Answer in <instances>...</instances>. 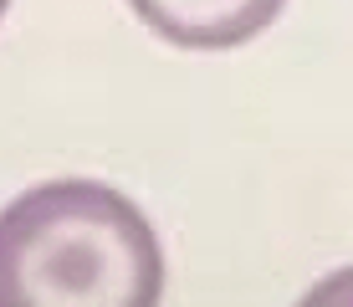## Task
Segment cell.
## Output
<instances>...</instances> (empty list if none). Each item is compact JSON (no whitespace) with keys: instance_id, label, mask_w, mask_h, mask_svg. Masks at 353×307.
I'll use <instances>...</instances> for the list:
<instances>
[{"instance_id":"obj_1","label":"cell","mask_w":353,"mask_h":307,"mask_svg":"<svg viewBox=\"0 0 353 307\" xmlns=\"http://www.w3.org/2000/svg\"><path fill=\"white\" fill-rule=\"evenodd\" d=\"M164 251L97 179H46L0 210V307H154Z\"/></svg>"},{"instance_id":"obj_2","label":"cell","mask_w":353,"mask_h":307,"mask_svg":"<svg viewBox=\"0 0 353 307\" xmlns=\"http://www.w3.org/2000/svg\"><path fill=\"white\" fill-rule=\"evenodd\" d=\"M154 36L190 52H225L276 21L287 0H128Z\"/></svg>"},{"instance_id":"obj_3","label":"cell","mask_w":353,"mask_h":307,"mask_svg":"<svg viewBox=\"0 0 353 307\" xmlns=\"http://www.w3.org/2000/svg\"><path fill=\"white\" fill-rule=\"evenodd\" d=\"M6 6H10V0H0V16H6Z\"/></svg>"}]
</instances>
